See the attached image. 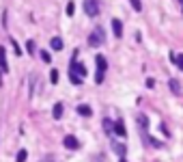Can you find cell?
<instances>
[{
    "mask_svg": "<svg viewBox=\"0 0 183 162\" xmlns=\"http://www.w3.org/2000/svg\"><path fill=\"white\" fill-rule=\"evenodd\" d=\"M95 65H97L95 82H97V84H101V82H103V76H106V72H108V61H106V56L97 54V56H95Z\"/></svg>",
    "mask_w": 183,
    "mask_h": 162,
    "instance_id": "cell-1",
    "label": "cell"
},
{
    "mask_svg": "<svg viewBox=\"0 0 183 162\" xmlns=\"http://www.w3.org/2000/svg\"><path fill=\"white\" fill-rule=\"evenodd\" d=\"M88 45H90V48H99V45H103V28H101V26H97L93 33H90Z\"/></svg>",
    "mask_w": 183,
    "mask_h": 162,
    "instance_id": "cell-2",
    "label": "cell"
},
{
    "mask_svg": "<svg viewBox=\"0 0 183 162\" xmlns=\"http://www.w3.org/2000/svg\"><path fill=\"white\" fill-rule=\"evenodd\" d=\"M82 7H84V13L88 17H97V13H99V0H84Z\"/></svg>",
    "mask_w": 183,
    "mask_h": 162,
    "instance_id": "cell-3",
    "label": "cell"
},
{
    "mask_svg": "<svg viewBox=\"0 0 183 162\" xmlns=\"http://www.w3.org/2000/svg\"><path fill=\"white\" fill-rule=\"evenodd\" d=\"M63 145L67 147V149H71V151H76V149H80V141L73 136V134H67L65 138H63Z\"/></svg>",
    "mask_w": 183,
    "mask_h": 162,
    "instance_id": "cell-4",
    "label": "cell"
},
{
    "mask_svg": "<svg viewBox=\"0 0 183 162\" xmlns=\"http://www.w3.org/2000/svg\"><path fill=\"white\" fill-rule=\"evenodd\" d=\"M112 151L117 153L119 158L127 156V147H125V143H119V141H112Z\"/></svg>",
    "mask_w": 183,
    "mask_h": 162,
    "instance_id": "cell-5",
    "label": "cell"
},
{
    "mask_svg": "<svg viewBox=\"0 0 183 162\" xmlns=\"http://www.w3.org/2000/svg\"><path fill=\"white\" fill-rule=\"evenodd\" d=\"M112 33H114V37H117V39H121V37H123V22H121V19H117V17L112 19Z\"/></svg>",
    "mask_w": 183,
    "mask_h": 162,
    "instance_id": "cell-6",
    "label": "cell"
},
{
    "mask_svg": "<svg viewBox=\"0 0 183 162\" xmlns=\"http://www.w3.org/2000/svg\"><path fill=\"white\" fill-rule=\"evenodd\" d=\"M112 134H117V136H121V138L127 136V130H125L123 121H114V125H112Z\"/></svg>",
    "mask_w": 183,
    "mask_h": 162,
    "instance_id": "cell-7",
    "label": "cell"
},
{
    "mask_svg": "<svg viewBox=\"0 0 183 162\" xmlns=\"http://www.w3.org/2000/svg\"><path fill=\"white\" fill-rule=\"evenodd\" d=\"M0 72L2 74H7L9 72V65H7V50L0 45Z\"/></svg>",
    "mask_w": 183,
    "mask_h": 162,
    "instance_id": "cell-8",
    "label": "cell"
},
{
    "mask_svg": "<svg viewBox=\"0 0 183 162\" xmlns=\"http://www.w3.org/2000/svg\"><path fill=\"white\" fill-rule=\"evenodd\" d=\"M136 119H138V128H140L142 132L149 128V117H147L144 112H138V117H136Z\"/></svg>",
    "mask_w": 183,
    "mask_h": 162,
    "instance_id": "cell-9",
    "label": "cell"
},
{
    "mask_svg": "<svg viewBox=\"0 0 183 162\" xmlns=\"http://www.w3.org/2000/svg\"><path fill=\"white\" fill-rule=\"evenodd\" d=\"M76 110H78V114H80V117H90V114H93V108H90V106H86V104H80Z\"/></svg>",
    "mask_w": 183,
    "mask_h": 162,
    "instance_id": "cell-10",
    "label": "cell"
},
{
    "mask_svg": "<svg viewBox=\"0 0 183 162\" xmlns=\"http://www.w3.org/2000/svg\"><path fill=\"white\" fill-rule=\"evenodd\" d=\"M63 112H65V106H63L60 102H56V104H54V108H52V117H54V119H60V117H63Z\"/></svg>",
    "mask_w": 183,
    "mask_h": 162,
    "instance_id": "cell-11",
    "label": "cell"
},
{
    "mask_svg": "<svg viewBox=\"0 0 183 162\" xmlns=\"http://www.w3.org/2000/svg\"><path fill=\"white\" fill-rule=\"evenodd\" d=\"M168 86H170V91L175 95H181V82L177 80V78H170V82H168Z\"/></svg>",
    "mask_w": 183,
    "mask_h": 162,
    "instance_id": "cell-12",
    "label": "cell"
},
{
    "mask_svg": "<svg viewBox=\"0 0 183 162\" xmlns=\"http://www.w3.org/2000/svg\"><path fill=\"white\" fill-rule=\"evenodd\" d=\"M50 45H52V50H63V48H65V41H63L60 37H52Z\"/></svg>",
    "mask_w": 183,
    "mask_h": 162,
    "instance_id": "cell-13",
    "label": "cell"
},
{
    "mask_svg": "<svg viewBox=\"0 0 183 162\" xmlns=\"http://www.w3.org/2000/svg\"><path fill=\"white\" fill-rule=\"evenodd\" d=\"M101 125H103L106 134H110V136H112V125H114V121H112V119H103V121H101Z\"/></svg>",
    "mask_w": 183,
    "mask_h": 162,
    "instance_id": "cell-14",
    "label": "cell"
},
{
    "mask_svg": "<svg viewBox=\"0 0 183 162\" xmlns=\"http://www.w3.org/2000/svg\"><path fill=\"white\" fill-rule=\"evenodd\" d=\"M26 158H28V151H26V149H19V151H17L15 162H26Z\"/></svg>",
    "mask_w": 183,
    "mask_h": 162,
    "instance_id": "cell-15",
    "label": "cell"
},
{
    "mask_svg": "<svg viewBox=\"0 0 183 162\" xmlns=\"http://www.w3.org/2000/svg\"><path fill=\"white\" fill-rule=\"evenodd\" d=\"M58 78H60L58 69H52V72H50V82H52V84H56V82H58Z\"/></svg>",
    "mask_w": 183,
    "mask_h": 162,
    "instance_id": "cell-16",
    "label": "cell"
},
{
    "mask_svg": "<svg viewBox=\"0 0 183 162\" xmlns=\"http://www.w3.org/2000/svg\"><path fill=\"white\" fill-rule=\"evenodd\" d=\"M39 54H41V61H43V63H52V54H50V52H45V50H41Z\"/></svg>",
    "mask_w": 183,
    "mask_h": 162,
    "instance_id": "cell-17",
    "label": "cell"
},
{
    "mask_svg": "<svg viewBox=\"0 0 183 162\" xmlns=\"http://www.w3.org/2000/svg\"><path fill=\"white\" fill-rule=\"evenodd\" d=\"M73 13H76V2H73V0H71V2H67V15L71 17Z\"/></svg>",
    "mask_w": 183,
    "mask_h": 162,
    "instance_id": "cell-18",
    "label": "cell"
},
{
    "mask_svg": "<svg viewBox=\"0 0 183 162\" xmlns=\"http://www.w3.org/2000/svg\"><path fill=\"white\" fill-rule=\"evenodd\" d=\"M11 48H13L15 56H22V50H19V45H17V41H15V39H11Z\"/></svg>",
    "mask_w": 183,
    "mask_h": 162,
    "instance_id": "cell-19",
    "label": "cell"
},
{
    "mask_svg": "<svg viewBox=\"0 0 183 162\" xmlns=\"http://www.w3.org/2000/svg\"><path fill=\"white\" fill-rule=\"evenodd\" d=\"M129 2H131V7H134V11H142V2H140V0H129Z\"/></svg>",
    "mask_w": 183,
    "mask_h": 162,
    "instance_id": "cell-20",
    "label": "cell"
},
{
    "mask_svg": "<svg viewBox=\"0 0 183 162\" xmlns=\"http://www.w3.org/2000/svg\"><path fill=\"white\" fill-rule=\"evenodd\" d=\"M69 80H71V84H80L82 82V78L78 74H71V72H69Z\"/></svg>",
    "mask_w": 183,
    "mask_h": 162,
    "instance_id": "cell-21",
    "label": "cell"
},
{
    "mask_svg": "<svg viewBox=\"0 0 183 162\" xmlns=\"http://www.w3.org/2000/svg\"><path fill=\"white\" fill-rule=\"evenodd\" d=\"M26 50H28V54L35 52V41H26Z\"/></svg>",
    "mask_w": 183,
    "mask_h": 162,
    "instance_id": "cell-22",
    "label": "cell"
},
{
    "mask_svg": "<svg viewBox=\"0 0 183 162\" xmlns=\"http://www.w3.org/2000/svg\"><path fill=\"white\" fill-rule=\"evenodd\" d=\"M155 86V80L153 78H147V89H153Z\"/></svg>",
    "mask_w": 183,
    "mask_h": 162,
    "instance_id": "cell-23",
    "label": "cell"
},
{
    "mask_svg": "<svg viewBox=\"0 0 183 162\" xmlns=\"http://www.w3.org/2000/svg\"><path fill=\"white\" fill-rule=\"evenodd\" d=\"M119 162H127V158H125V156H123V158H121V160H119Z\"/></svg>",
    "mask_w": 183,
    "mask_h": 162,
    "instance_id": "cell-24",
    "label": "cell"
},
{
    "mask_svg": "<svg viewBox=\"0 0 183 162\" xmlns=\"http://www.w3.org/2000/svg\"><path fill=\"white\" fill-rule=\"evenodd\" d=\"M179 2H183V0H179Z\"/></svg>",
    "mask_w": 183,
    "mask_h": 162,
    "instance_id": "cell-25",
    "label": "cell"
}]
</instances>
